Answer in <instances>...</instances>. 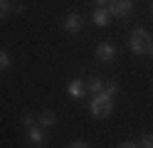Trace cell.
<instances>
[{
    "instance_id": "obj_21",
    "label": "cell",
    "mask_w": 153,
    "mask_h": 148,
    "mask_svg": "<svg viewBox=\"0 0 153 148\" xmlns=\"http://www.w3.org/2000/svg\"><path fill=\"white\" fill-rule=\"evenodd\" d=\"M151 10H153V5H151Z\"/></svg>"
},
{
    "instance_id": "obj_2",
    "label": "cell",
    "mask_w": 153,
    "mask_h": 148,
    "mask_svg": "<svg viewBox=\"0 0 153 148\" xmlns=\"http://www.w3.org/2000/svg\"><path fill=\"white\" fill-rule=\"evenodd\" d=\"M89 109H91L94 118H106L114 109V99L106 94H94V99L89 101Z\"/></svg>"
},
{
    "instance_id": "obj_6",
    "label": "cell",
    "mask_w": 153,
    "mask_h": 148,
    "mask_svg": "<svg viewBox=\"0 0 153 148\" xmlns=\"http://www.w3.org/2000/svg\"><path fill=\"white\" fill-rule=\"evenodd\" d=\"M82 27H84V20H82V15H79V13L67 15V20H64V30H67L69 35H76Z\"/></svg>"
},
{
    "instance_id": "obj_11",
    "label": "cell",
    "mask_w": 153,
    "mask_h": 148,
    "mask_svg": "<svg viewBox=\"0 0 153 148\" xmlns=\"http://www.w3.org/2000/svg\"><path fill=\"white\" fill-rule=\"evenodd\" d=\"M10 13H13V3L10 0H0V20H5Z\"/></svg>"
},
{
    "instance_id": "obj_14",
    "label": "cell",
    "mask_w": 153,
    "mask_h": 148,
    "mask_svg": "<svg viewBox=\"0 0 153 148\" xmlns=\"http://www.w3.org/2000/svg\"><path fill=\"white\" fill-rule=\"evenodd\" d=\"M7 67H10V54H7L5 49H0V72L7 69Z\"/></svg>"
},
{
    "instance_id": "obj_12",
    "label": "cell",
    "mask_w": 153,
    "mask_h": 148,
    "mask_svg": "<svg viewBox=\"0 0 153 148\" xmlns=\"http://www.w3.org/2000/svg\"><path fill=\"white\" fill-rule=\"evenodd\" d=\"M101 94H106V96H111V99H114V94H119V84H116V82L104 84V91H101Z\"/></svg>"
},
{
    "instance_id": "obj_19",
    "label": "cell",
    "mask_w": 153,
    "mask_h": 148,
    "mask_svg": "<svg viewBox=\"0 0 153 148\" xmlns=\"http://www.w3.org/2000/svg\"><path fill=\"white\" fill-rule=\"evenodd\" d=\"M94 3H97L99 7H106V5H109V0H94Z\"/></svg>"
},
{
    "instance_id": "obj_13",
    "label": "cell",
    "mask_w": 153,
    "mask_h": 148,
    "mask_svg": "<svg viewBox=\"0 0 153 148\" xmlns=\"http://www.w3.org/2000/svg\"><path fill=\"white\" fill-rule=\"evenodd\" d=\"M138 148H153V133H143L138 141Z\"/></svg>"
},
{
    "instance_id": "obj_4",
    "label": "cell",
    "mask_w": 153,
    "mask_h": 148,
    "mask_svg": "<svg viewBox=\"0 0 153 148\" xmlns=\"http://www.w3.org/2000/svg\"><path fill=\"white\" fill-rule=\"evenodd\" d=\"M27 141L35 143L37 148H42L47 143V133H45V128L42 126H27Z\"/></svg>"
},
{
    "instance_id": "obj_9",
    "label": "cell",
    "mask_w": 153,
    "mask_h": 148,
    "mask_svg": "<svg viewBox=\"0 0 153 148\" xmlns=\"http://www.w3.org/2000/svg\"><path fill=\"white\" fill-rule=\"evenodd\" d=\"M91 20H94V25H97V27H106L109 20H111V15H109L106 7H97V10H94V15H91Z\"/></svg>"
},
{
    "instance_id": "obj_10",
    "label": "cell",
    "mask_w": 153,
    "mask_h": 148,
    "mask_svg": "<svg viewBox=\"0 0 153 148\" xmlns=\"http://www.w3.org/2000/svg\"><path fill=\"white\" fill-rule=\"evenodd\" d=\"M87 91H91V94H101L104 91V82L99 77H91L89 82H87Z\"/></svg>"
},
{
    "instance_id": "obj_18",
    "label": "cell",
    "mask_w": 153,
    "mask_h": 148,
    "mask_svg": "<svg viewBox=\"0 0 153 148\" xmlns=\"http://www.w3.org/2000/svg\"><path fill=\"white\" fill-rule=\"evenodd\" d=\"M119 148H138V143H131V141H123Z\"/></svg>"
},
{
    "instance_id": "obj_7",
    "label": "cell",
    "mask_w": 153,
    "mask_h": 148,
    "mask_svg": "<svg viewBox=\"0 0 153 148\" xmlns=\"http://www.w3.org/2000/svg\"><path fill=\"white\" fill-rule=\"evenodd\" d=\"M67 94H69L72 99H84V96H87V82H82V79H74V82H69V86H67Z\"/></svg>"
},
{
    "instance_id": "obj_15",
    "label": "cell",
    "mask_w": 153,
    "mask_h": 148,
    "mask_svg": "<svg viewBox=\"0 0 153 148\" xmlns=\"http://www.w3.org/2000/svg\"><path fill=\"white\" fill-rule=\"evenodd\" d=\"M22 123L25 126H35V114L32 111H22Z\"/></svg>"
},
{
    "instance_id": "obj_1",
    "label": "cell",
    "mask_w": 153,
    "mask_h": 148,
    "mask_svg": "<svg viewBox=\"0 0 153 148\" xmlns=\"http://www.w3.org/2000/svg\"><path fill=\"white\" fill-rule=\"evenodd\" d=\"M148 47H151V35H148V30H146V27L133 30L131 37H128V49H131L133 54H146Z\"/></svg>"
},
{
    "instance_id": "obj_17",
    "label": "cell",
    "mask_w": 153,
    "mask_h": 148,
    "mask_svg": "<svg viewBox=\"0 0 153 148\" xmlns=\"http://www.w3.org/2000/svg\"><path fill=\"white\" fill-rule=\"evenodd\" d=\"M13 13H15V15H22V13H25V5L15 3V5H13Z\"/></svg>"
},
{
    "instance_id": "obj_5",
    "label": "cell",
    "mask_w": 153,
    "mask_h": 148,
    "mask_svg": "<svg viewBox=\"0 0 153 148\" xmlns=\"http://www.w3.org/2000/svg\"><path fill=\"white\" fill-rule=\"evenodd\" d=\"M97 59L99 62H114V59H116V47H114L111 42L97 45Z\"/></svg>"
},
{
    "instance_id": "obj_8",
    "label": "cell",
    "mask_w": 153,
    "mask_h": 148,
    "mask_svg": "<svg viewBox=\"0 0 153 148\" xmlns=\"http://www.w3.org/2000/svg\"><path fill=\"white\" fill-rule=\"evenodd\" d=\"M37 121H40V126H42V128H50V126H54V123H57V114L52 111V109H45V111L37 114Z\"/></svg>"
},
{
    "instance_id": "obj_3",
    "label": "cell",
    "mask_w": 153,
    "mask_h": 148,
    "mask_svg": "<svg viewBox=\"0 0 153 148\" xmlns=\"http://www.w3.org/2000/svg\"><path fill=\"white\" fill-rule=\"evenodd\" d=\"M109 15H116V17H128L131 10H133V0H109Z\"/></svg>"
},
{
    "instance_id": "obj_16",
    "label": "cell",
    "mask_w": 153,
    "mask_h": 148,
    "mask_svg": "<svg viewBox=\"0 0 153 148\" xmlns=\"http://www.w3.org/2000/svg\"><path fill=\"white\" fill-rule=\"evenodd\" d=\"M69 148H89V143L87 141H74V143H69Z\"/></svg>"
},
{
    "instance_id": "obj_20",
    "label": "cell",
    "mask_w": 153,
    "mask_h": 148,
    "mask_svg": "<svg viewBox=\"0 0 153 148\" xmlns=\"http://www.w3.org/2000/svg\"><path fill=\"white\" fill-rule=\"evenodd\" d=\"M146 54H148V57L153 59V42H151V47H148V52H146Z\"/></svg>"
}]
</instances>
